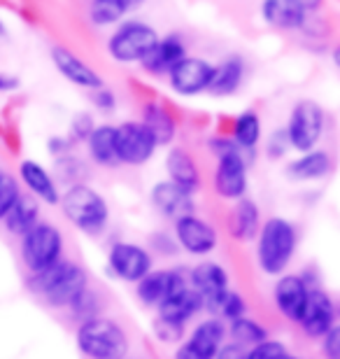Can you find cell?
Listing matches in <instances>:
<instances>
[{"instance_id":"1","label":"cell","mask_w":340,"mask_h":359,"mask_svg":"<svg viewBox=\"0 0 340 359\" xmlns=\"http://www.w3.org/2000/svg\"><path fill=\"white\" fill-rule=\"evenodd\" d=\"M299 233L296 226L285 217H268L257 233V262L264 276L280 278L292 264Z\"/></svg>"},{"instance_id":"2","label":"cell","mask_w":340,"mask_h":359,"mask_svg":"<svg viewBox=\"0 0 340 359\" xmlns=\"http://www.w3.org/2000/svg\"><path fill=\"white\" fill-rule=\"evenodd\" d=\"M75 341L79 353L89 359H126L131 350L124 327L103 315L79 322Z\"/></svg>"},{"instance_id":"3","label":"cell","mask_w":340,"mask_h":359,"mask_svg":"<svg viewBox=\"0 0 340 359\" xmlns=\"http://www.w3.org/2000/svg\"><path fill=\"white\" fill-rule=\"evenodd\" d=\"M59 203L70 224L89 236L103 233L110 222V205L103 198V194L84 182L70 184L59 198Z\"/></svg>"},{"instance_id":"4","label":"cell","mask_w":340,"mask_h":359,"mask_svg":"<svg viewBox=\"0 0 340 359\" xmlns=\"http://www.w3.org/2000/svg\"><path fill=\"white\" fill-rule=\"evenodd\" d=\"M33 292L54 308H68L70 301L89 287V276L75 262L61 259L47 271L31 276Z\"/></svg>"},{"instance_id":"5","label":"cell","mask_w":340,"mask_h":359,"mask_svg":"<svg viewBox=\"0 0 340 359\" xmlns=\"http://www.w3.org/2000/svg\"><path fill=\"white\" fill-rule=\"evenodd\" d=\"M21 259L33 276L61 262L63 236L59 229L49 222H38L26 236H21Z\"/></svg>"},{"instance_id":"6","label":"cell","mask_w":340,"mask_h":359,"mask_svg":"<svg viewBox=\"0 0 340 359\" xmlns=\"http://www.w3.org/2000/svg\"><path fill=\"white\" fill-rule=\"evenodd\" d=\"M324 128H327V114L315 100H299L289 114V124L285 128L289 147L299 152H310L320 145Z\"/></svg>"},{"instance_id":"7","label":"cell","mask_w":340,"mask_h":359,"mask_svg":"<svg viewBox=\"0 0 340 359\" xmlns=\"http://www.w3.org/2000/svg\"><path fill=\"white\" fill-rule=\"evenodd\" d=\"M156 42H158V33L149 24L128 21V24L117 28V33L107 42V49H110V56L114 61L135 63V61H142Z\"/></svg>"},{"instance_id":"8","label":"cell","mask_w":340,"mask_h":359,"mask_svg":"<svg viewBox=\"0 0 340 359\" xmlns=\"http://www.w3.org/2000/svg\"><path fill=\"white\" fill-rule=\"evenodd\" d=\"M107 269L114 278L124 280V283H140L149 271H154V257L147 248L137 245V243H114L107 252Z\"/></svg>"},{"instance_id":"9","label":"cell","mask_w":340,"mask_h":359,"mask_svg":"<svg viewBox=\"0 0 340 359\" xmlns=\"http://www.w3.org/2000/svg\"><path fill=\"white\" fill-rule=\"evenodd\" d=\"M226 341V325L219 318L203 320L175 348V359H217Z\"/></svg>"},{"instance_id":"10","label":"cell","mask_w":340,"mask_h":359,"mask_svg":"<svg viewBox=\"0 0 340 359\" xmlns=\"http://www.w3.org/2000/svg\"><path fill=\"white\" fill-rule=\"evenodd\" d=\"M156 140L142 121H124L117 126V159L126 166H142L156 152Z\"/></svg>"},{"instance_id":"11","label":"cell","mask_w":340,"mask_h":359,"mask_svg":"<svg viewBox=\"0 0 340 359\" xmlns=\"http://www.w3.org/2000/svg\"><path fill=\"white\" fill-rule=\"evenodd\" d=\"M186 280H189V287L200 299V306L210 313H217L222 297L231 290L229 273L217 262H200L196 269H191Z\"/></svg>"},{"instance_id":"12","label":"cell","mask_w":340,"mask_h":359,"mask_svg":"<svg viewBox=\"0 0 340 359\" xmlns=\"http://www.w3.org/2000/svg\"><path fill=\"white\" fill-rule=\"evenodd\" d=\"M175 243L191 257H205L215 252L219 236L217 229L198 215H186L175 219Z\"/></svg>"},{"instance_id":"13","label":"cell","mask_w":340,"mask_h":359,"mask_svg":"<svg viewBox=\"0 0 340 359\" xmlns=\"http://www.w3.org/2000/svg\"><path fill=\"white\" fill-rule=\"evenodd\" d=\"M215 191L224 201H240L247 191V161L240 149L217 156Z\"/></svg>"},{"instance_id":"14","label":"cell","mask_w":340,"mask_h":359,"mask_svg":"<svg viewBox=\"0 0 340 359\" xmlns=\"http://www.w3.org/2000/svg\"><path fill=\"white\" fill-rule=\"evenodd\" d=\"M296 325H301L310 339H322L331 327H336V304L331 294L322 287H310L306 308Z\"/></svg>"},{"instance_id":"15","label":"cell","mask_w":340,"mask_h":359,"mask_svg":"<svg viewBox=\"0 0 340 359\" xmlns=\"http://www.w3.org/2000/svg\"><path fill=\"white\" fill-rule=\"evenodd\" d=\"M215 66L198 56H184L175 66L170 68V87L177 91L179 96H196V93L208 91L210 82H212Z\"/></svg>"},{"instance_id":"16","label":"cell","mask_w":340,"mask_h":359,"mask_svg":"<svg viewBox=\"0 0 340 359\" xmlns=\"http://www.w3.org/2000/svg\"><path fill=\"white\" fill-rule=\"evenodd\" d=\"M189 285V280L177 269H158L149 271L140 283H135V294L144 306L158 308L163 301H168L172 294Z\"/></svg>"},{"instance_id":"17","label":"cell","mask_w":340,"mask_h":359,"mask_svg":"<svg viewBox=\"0 0 340 359\" xmlns=\"http://www.w3.org/2000/svg\"><path fill=\"white\" fill-rule=\"evenodd\" d=\"M308 292L310 285L306 283V278L294 276V273H282L273 287V301L278 313L285 315L287 320L299 322L303 308H306Z\"/></svg>"},{"instance_id":"18","label":"cell","mask_w":340,"mask_h":359,"mask_svg":"<svg viewBox=\"0 0 340 359\" xmlns=\"http://www.w3.org/2000/svg\"><path fill=\"white\" fill-rule=\"evenodd\" d=\"M149 201H151V205L168 219H179V217H186V215H196L193 194L184 191L182 187L172 184L170 180H161V182H156L151 187Z\"/></svg>"},{"instance_id":"19","label":"cell","mask_w":340,"mask_h":359,"mask_svg":"<svg viewBox=\"0 0 340 359\" xmlns=\"http://www.w3.org/2000/svg\"><path fill=\"white\" fill-rule=\"evenodd\" d=\"M52 61H54L56 70H59L68 82L77 84V87L91 89V91L103 87V80H100V75L96 73V70H93L91 66H86V63L79 59V56L72 54L70 49L54 47L52 49Z\"/></svg>"},{"instance_id":"20","label":"cell","mask_w":340,"mask_h":359,"mask_svg":"<svg viewBox=\"0 0 340 359\" xmlns=\"http://www.w3.org/2000/svg\"><path fill=\"white\" fill-rule=\"evenodd\" d=\"M19 177L28 187V191L33 194L35 201H42L47 205H59L61 191L56 187V180L45 166H40L33 159H24L19 163Z\"/></svg>"},{"instance_id":"21","label":"cell","mask_w":340,"mask_h":359,"mask_svg":"<svg viewBox=\"0 0 340 359\" xmlns=\"http://www.w3.org/2000/svg\"><path fill=\"white\" fill-rule=\"evenodd\" d=\"M165 170L172 184L182 187L184 191L196 194L200 187V170L193 156L182 147H172L165 156Z\"/></svg>"},{"instance_id":"22","label":"cell","mask_w":340,"mask_h":359,"mask_svg":"<svg viewBox=\"0 0 340 359\" xmlns=\"http://www.w3.org/2000/svg\"><path fill=\"white\" fill-rule=\"evenodd\" d=\"M261 14L268 24L278 28H301L308 19L306 0H264Z\"/></svg>"},{"instance_id":"23","label":"cell","mask_w":340,"mask_h":359,"mask_svg":"<svg viewBox=\"0 0 340 359\" xmlns=\"http://www.w3.org/2000/svg\"><path fill=\"white\" fill-rule=\"evenodd\" d=\"M200 311H203L200 299L196 297V292L186 285L179 292L172 294L168 301H163V304L156 308V315L163 320H168V322H175V325L186 327V322H189L191 318H196Z\"/></svg>"},{"instance_id":"24","label":"cell","mask_w":340,"mask_h":359,"mask_svg":"<svg viewBox=\"0 0 340 359\" xmlns=\"http://www.w3.org/2000/svg\"><path fill=\"white\" fill-rule=\"evenodd\" d=\"M334 168V161H331V154L324 152V149H310V152H303L299 159H294L287 166V173L296 182H313V180H322L331 173Z\"/></svg>"},{"instance_id":"25","label":"cell","mask_w":340,"mask_h":359,"mask_svg":"<svg viewBox=\"0 0 340 359\" xmlns=\"http://www.w3.org/2000/svg\"><path fill=\"white\" fill-rule=\"evenodd\" d=\"M179 59H184V45L177 35H170V38H165V40H158L140 63L149 75H163V73H170V68L175 66Z\"/></svg>"},{"instance_id":"26","label":"cell","mask_w":340,"mask_h":359,"mask_svg":"<svg viewBox=\"0 0 340 359\" xmlns=\"http://www.w3.org/2000/svg\"><path fill=\"white\" fill-rule=\"evenodd\" d=\"M38 222H40V203L33 196H28V194H21L3 217L7 233L17 236V238L26 236Z\"/></svg>"},{"instance_id":"27","label":"cell","mask_w":340,"mask_h":359,"mask_svg":"<svg viewBox=\"0 0 340 359\" xmlns=\"http://www.w3.org/2000/svg\"><path fill=\"white\" fill-rule=\"evenodd\" d=\"M86 147H89V156L93 159V163H98V166H103V168L119 166L117 126H110V124L96 126L89 138H86Z\"/></svg>"},{"instance_id":"28","label":"cell","mask_w":340,"mask_h":359,"mask_svg":"<svg viewBox=\"0 0 340 359\" xmlns=\"http://www.w3.org/2000/svg\"><path fill=\"white\" fill-rule=\"evenodd\" d=\"M259 229H261V210L252 198H240L236 203L233 210V224H231V231H233V238L240 243H250L257 238Z\"/></svg>"},{"instance_id":"29","label":"cell","mask_w":340,"mask_h":359,"mask_svg":"<svg viewBox=\"0 0 340 359\" xmlns=\"http://www.w3.org/2000/svg\"><path fill=\"white\" fill-rule=\"evenodd\" d=\"M243 75H245V63L240 56H229L226 61L215 66V75H212V82H210L208 91L212 96H231L236 93L238 87L243 82Z\"/></svg>"},{"instance_id":"30","label":"cell","mask_w":340,"mask_h":359,"mask_svg":"<svg viewBox=\"0 0 340 359\" xmlns=\"http://www.w3.org/2000/svg\"><path fill=\"white\" fill-rule=\"evenodd\" d=\"M142 124L144 128L154 135L156 145H170L175 138V119L170 117V112L158 103H147L142 110Z\"/></svg>"},{"instance_id":"31","label":"cell","mask_w":340,"mask_h":359,"mask_svg":"<svg viewBox=\"0 0 340 359\" xmlns=\"http://www.w3.org/2000/svg\"><path fill=\"white\" fill-rule=\"evenodd\" d=\"M226 336H229V341L240 343L245 348H254L261 341L268 339V332H266V327L259 320L250 318V315H243V318L229 322Z\"/></svg>"},{"instance_id":"32","label":"cell","mask_w":340,"mask_h":359,"mask_svg":"<svg viewBox=\"0 0 340 359\" xmlns=\"http://www.w3.org/2000/svg\"><path fill=\"white\" fill-rule=\"evenodd\" d=\"M259 140H261V119H259L257 112H243L240 117L236 119V126H233V142L243 152H252Z\"/></svg>"},{"instance_id":"33","label":"cell","mask_w":340,"mask_h":359,"mask_svg":"<svg viewBox=\"0 0 340 359\" xmlns=\"http://www.w3.org/2000/svg\"><path fill=\"white\" fill-rule=\"evenodd\" d=\"M142 0H93L91 3V21L98 26H110L140 5Z\"/></svg>"},{"instance_id":"34","label":"cell","mask_w":340,"mask_h":359,"mask_svg":"<svg viewBox=\"0 0 340 359\" xmlns=\"http://www.w3.org/2000/svg\"><path fill=\"white\" fill-rule=\"evenodd\" d=\"M68 311H70L72 318L79 320V322L98 318L100 315V299L96 297V292H93L91 287H86L84 292H79L77 297L70 301Z\"/></svg>"},{"instance_id":"35","label":"cell","mask_w":340,"mask_h":359,"mask_svg":"<svg viewBox=\"0 0 340 359\" xmlns=\"http://www.w3.org/2000/svg\"><path fill=\"white\" fill-rule=\"evenodd\" d=\"M217 315H219V320L224 322H233L238 318H243V315H247V304H245V299L238 294L236 290H229L226 294L222 297L219 306H217Z\"/></svg>"},{"instance_id":"36","label":"cell","mask_w":340,"mask_h":359,"mask_svg":"<svg viewBox=\"0 0 340 359\" xmlns=\"http://www.w3.org/2000/svg\"><path fill=\"white\" fill-rule=\"evenodd\" d=\"M151 334H154L156 341L163 343V346H177V343L184 339V325H175V322H168L156 315L154 322H151Z\"/></svg>"},{"instance_id":"37","label":"cell","mask_w":340,"mask_h":359,"mask_svg":"<svg viewBox=\"0 0 340 359\" xmlns=\"http://www.w3.org/2000/svg\"><path fill=\"white\" fill-rule=\"evenodd\" d=\"M21 196V189H19V180L10 175V173H3L0 170V222L7 215V210L14 205V201Z\"/></svg>"},{"instance_id":"38","label":"cell","mask_w":340,"mask_h":359,"mask_svg":"<svg viewBox=\"0 0 340 359\" xmlns=\"http://www.w3.org/2000/svg\"><path fill=\"white\" fill-rule=\"evenodd\" d=\"M285 353H289V350H287V346L282 341L266 339V341L259 343V346L250 348L247 359H278V357H282Z\"/></svg>"},{"instance_id":"39","label":"cell","mask_w":340,"mask_h":359,"mask_svg":"<svg viewBox=\"0 0 340 359\" xmlns=\"http://www.w3.org/2000/svg\"><path fill=\"white\" fill-rule=\"evenodd\" d=\"M93 128H96V124H93L91 114L79 112L77 117L72 119V124H70V135H72V140H86L91 135Z\"/></svg>"},{"instance_id":"40","label":"cell","mask_w":340,"mask_h":359,"mask_svg":"<svg viewBox=\"0 0 340 359\" xmlns=\"http://www.w3.org/2000/svg\"><path fill=\"white\" fill-rule=\"evenodd\" d=\"M322 355L327 359H340V329L331 327L322 336Z\"/></svg>"},{"instance_id":"41","label":"cell","mask_w":340,"mask_h":359,"mask_svg":"<svg viewBox=\"0 0 340 359\" xmlns=\"http://www.w3.org/2000/svg\"><path fill=\"white\" fill-rule=\"evenodd\" d=\"M287 147H289L287 133H285V128H280V131H275L268 138V147H266V152H268L271 159H280V156H285Z\"/></svg>"},{"instance_id":"42","label":"cell","mask_w":340,"mask_h":359,"mask_svg":"<svg viewBox=\"0 0 340 359\" xmlns=\"http://www.w3.org/2000/svg\"><path fill=\"white\" fill-rule=\"evenodd\" d=\"M250 348L240 346V343H233V341H224V346L219 348L217 353V359H247Z\"/></svg>"},{"instance_id":"43","label":"cell","mask_w":340,"mask_h":359,"mask_svg":"<svg viewBox=\"0 0 340 359\" xmlns=\"http://www.w3.org/2000/svg\"><path fill=\"white\" fill-rule=\"evenodd\" d=\"M93 105H96L98 110H103V112H112L114 105H117V98H114V93L110 89L100 87V89L93 91Z\"/></svg>"},{"instance_id":"44","label":"cell","mask_w":340,"mask_h":359,"mask_svg":"<svg viewBox=\"0 0 340 359\" xmlns=\"http://www.w3.org/2000/svg\"><path fill=\"white\" fill-rule=\"evenodd\" d=\"M70 149V140L68 138H59V135H54V138H49V152L54 156H66Z\"/></svg>"},{"instance_id":"45","label":"cell","mask_w":340,"mask_h":359,"mask_svg":"<svg viewBox=\"0 0 340 359\" xmlns=\"http://www.w3.org/2000/svg\"><path fill=\"white\" fill-rule=\"evenodd\" d=\"M17 87H19V80H17V77L0 75V93H3V91H14Z\"/></svg>"},{"instance_id":"46","label":"cell","mask_w":340,"mask_h":359,"mask_svg":"<svg viewBox=\"0 0 340 359\" xmlns=\"http://www.w3.org/2000/svg\"><path fill=\"white\" fill-rule=\"evenodd\" d=\"M278 359H301V357H296V355H292V353H285V355L278 357Z\"/></svg>"},{"instance_id":"47","label":"cell","mask_w":340,"mask_h":359,"mask_svg":"<svg viewBox=\"0 0 340 359\" xmlns=\"http://www.w3.org/2000/svg\"><path fill=\"white\" fill-rule=\"evenodd\" d=\"M5 35H7V28H5L3 21H0V38H5Z\"/></svg>"},{"instance_id":"48","label":"cell","mask_w":340,"mask_h":359,"mask_svg":"<svg viewBox=\"0 0 340 359\" xmlns=\"http://www.w3.org/2000/svg\"><path fill=\"white\" fill-rule=\"evenodd\" d=\"M126 359H128V357H126Z\"/></svg>"}]
</instances>
